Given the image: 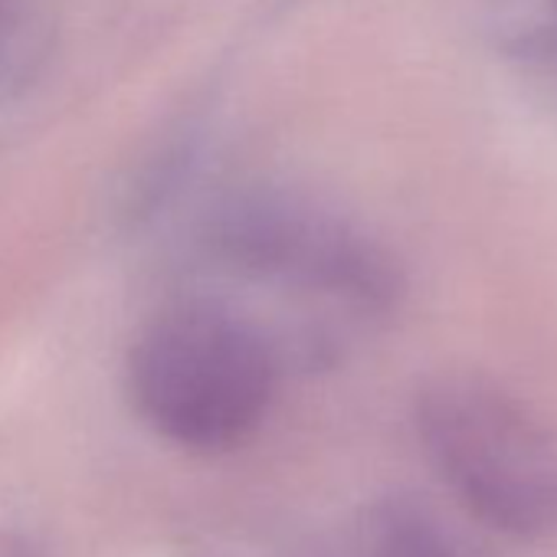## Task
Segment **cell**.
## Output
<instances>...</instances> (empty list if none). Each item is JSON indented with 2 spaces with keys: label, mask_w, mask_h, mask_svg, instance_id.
I'll list each match as a JSON object with an SVG mask.
<instances>
[{
  "label": "cell",
  "mask_w": 557,
  "mask_h": 557,
  "mask_svg": "<svg viewBox=\"0 0 557 557\" xmlns=\"http://www.w3.org/2000/svg\"><path fill=\"white\" fill-rule=\"evenodd\" d=\"M420 446L482 528L541 541L557 534V426L505 384L453 371L413 404Z\"/></svg>",
  "instance_id": "obj_1"
},
{
  "label": "cell",
  "mask_w": 557,
  "mask_h": 557,
  "mask_svg": "<svg viewBox=\"0 0 557 557\" xmlns=\"http://www.w3.org/2000/svg\"><path fill=\"white\" fill-rule=\"evenodd\" d=\"M125 384L138 417L190 453H230L265 420L278 358L269 338L210 302L158 312L135 338Z\"/></svg>",
  "instance_id": "obj_2"
},
{
  "label": "cell",
  "mask_w": 557,
  "mask_h": 557,
  "mask_svg": "<svg viewBox=\"0 0 557 557\" xmlns=\"http://www.w3.org/2000/svg\"><path fill=\"white\" fill-rule=\"evenodd\" d=\"M200 243L239 278L384 319L404 299L397 256L348 216L283 187H239L203 216Z\"/></svg>",
  "instance_id": "obj_3"
},
{
  "label": "cell",
  "mask_w": 557,
  "mask_h": 557,
  "mask_svg": "<svg viewBox=\"0 0 557 557\" xmlns=\"http://www.w3.org/2000/svg\"><path fill=\"white\" fill-rule=\"evenodd\" d=\"M351 557H495L472 531L417 495L374 502L351 541Z\"/></svg>",
  "instance_id": "obj_4"
},
{
  "label": "cell",
  "mask_w": 557,
  "mask_h": 557,
  "mask_svg": "<svg viewBox=\"0 0 557 557\" xmlns=\"http://www.w3.org/2000/svg\"><path fill=\"white\" fill-rule=\"evenodd\" d=\"M498 34L515 63L557 79V0H511Z\"/></svg>",
  "instance_id": "obj_5"
},
{
  "label": "cell",
  "mask_w": 557,
  "mask_h": 557,
  "mask_svg": "<svg viewBox=\"0 0 557 557\" xmlns=\"http://www.w3.org/2000/svg\"><path fill=\"white\" fill-rule=\"evenodd\" d=\"M0 557H40V554L21 534H0Z\"/></svg>",
  "instance_id": "obj_6"
},
{
  "label": "cell",
  "mask_w": 557,
  "mask_h": 557,
  "mask_svg": "<svg viewBox=\"0 0 557 557\" xmlns=\"http://www.w3.org/2000/svg\"><path fill=\"white\" fill-rule=\"evenodd\" d=\"M11 27V0H0V37Z\"/></svg>",
  "instance_id": "obj_7"
}]
</instances>
